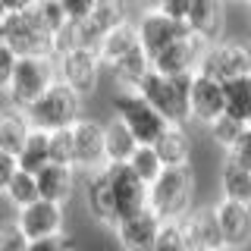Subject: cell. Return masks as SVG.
Listing matches in <instances>:
<instances>
[{
	"label": "cell",
	"mask_w": 251,
	"mask_h": 251,
	"mask_svg": "<svg viewBox=\"0 0 251 251\" xmlns=\"http://www.w3.org/2000/svg\"><path fill=\"white\" fill-rule=\"evenodd\" d=\"M57 82V60L50 57H19V66H16L13 85L6 91V104L28 110L35 100H41L47 88Z\"/></svg>",
	"instance_id": "cell-7"
},
{
	"label": "cell",
	"mask_w": 251,
	"mask_h": 251,
	"mask_svg": "<svg viewBox=\"0 0 251 251\" xmlns=\"http://www.w3.org/2000/svg\"><path fill=\"white\" fill-rule=\"evenodd\" d=\"M13 220L19 223V229L28 235V242L53 239V235L66 232V207H63V204H50V201L28 204V207L16 210Z\"/></svg>",
	"instance_id": "cell-11"
},
{
	"label": "cell",
	"mask_w": 251,
	"mask_h": 251,
	"mask_svg": "<svg viewBox=\"0 0 251 251\" xmlns=\"http://www.w3.org/2000/svg\"><path fill=\"white\" fill-rule=\"evenodd\" d=\"M220 195L226 201L248 204L251 207V170L239 167L226 154H223V163H220Z\"/></svg>",
	"instance_id": "cell-26"
},
{
	"label": "cell",
	"mask_w": 251,
	"mask_h": 251,
	"mask_svg": "<svg viewBox=\"0 0 251 251\" xmlns=\"http://www.w3.org/2000/svg\"><path fill=\"white\" fill-rule=\"evenodd\" d=\"M154 151L157 157L163 160V167L173 170V167H192V138H188L185 126H167V132H163L160 138L154 141Z\"/></svg>",
	"instance_id": "cell-24"
},
{
	"label": "cell",
	"mask_w": 251,
	"mask_h": 251,
	"mask_svg": "<svg viewBox=\"0 0 251 251\" xmlns=\"http://www.w3.org/2000/svg\"><path fill=\"white\" fill-rule=\"evenodd\" d=\"M195 75L170 78V75L151 73L145 82L138 85V91L145 94V100H151V107L170 126H188L192 123V104H188V100H192V78Z\"/></svg>",
	"instance_id": "cell-2"
},
{
	"label": "cell",
	"mask_w": 251,
	"mask_h": 251,
	"mask_svg": "<svg viewBox=\"0 0 251 251\" xmlns=\"http://www.w3.org/2000/svg\"><path fill=\"white\" fill-rule=\"evenodd\" d=\"M16 66H19V53H16L6 41H0V94H3V98H6V91H10V85H13Z\"/></svg>",
	"instance_id": "cell-35"
},
{
	"label": "cell",
	"mask_w": 251,
	"mask_h": 251,
	"mask_svg": "<svg viewBox=\"0 0 251 251\" xmlns=\"http://www.w3.org/2000/svg\"><path fill=\"white\" fill-rule=\"evenodd\" d=\"M248 129H251V120H248Z\"/></svg>",
	"instance_id": "cell-42"
},
{
	"label": "cell",
	"mask_w": 251,
	"mask_h": 251,
	"mask_svg": "<svg viewBox=\"0 0 251 251\" xmlns=\"http://www.w3.org/2000/svg\"><path fill=\"white\" fill-rule=\"evenodd\" d=\"M110 176H113V192H116V214H120V223L126 217H135L141 210L151 207V188H148L141 179L132 173V167H110Z\"/></svg>",
	"instance_id": "cell-17"
},
{
	"label": "cell",
	"mask_w": 251,
	"mask_h": 251,
	"mask_svg": "<svg viewBox=\"0 0 251 251\" xmlns=\"http://www.w3.org/2000/svg\"><path fill=\"white\" fill-rule=\"evenodd\" d=\"M154 251H192V248H188V242H185L182 226L167 223L163 232H160V239H157V245H154Z\"/></svg>",
	"instance_id": "cell-36"
},
{
	"label": "cell",
	"mask_w": 251,
	"mask_h": 251,
	"mask_svg": "<svg viewBox=\"0 0 251 251\" xmlns=\"http://www.w3.org/2000/svg\"><path fill=\"white\" fill-rule=\"evenodd\" d=\"M85 210L98 226H107L113 229L120 223V214H116V192H113V176H110V167L85 176Z\"/></svg>",
	"instance_id": "cell-13"
},
{
	"label": "cell",
	"mask_w": 251,
	"mask_h": 251,
	"mask_svg": "<svg viewBox=\"0 0 251 251\" xmlns=\"http://www.w3.org/2000/svg\"><path fill=\"white\" fill-rule=\"evenodd\" d=\"M75 135V170L82 176H91V173L107 167V145H104V123L91 120V116H82L73 126Z\"/></svg>",
	"instance_id": "cell-12"
},
{
	"label": "cell",
	"mask_w": 251,
	"mask_h": 251,
	"mask_svg": "<svg viewBox=\"0 0 251 251\" xmlns=\"http://www.w3.org/2000/svg\"><path fill=\"white\" fill-rule=\"evenodd\" d=\"M3 41L19 57H50L53 60V35L38 19L35 3H13L10 22L3 28Z\"/></svg>",
	"instance_id": "cell-4"
},
{
	"label": "cell",
	"mask_w": 251,
	"mask_h": 251,
	"mask_svg": "<svg viewBox=\"0 0 251 251\" xmlns=\"http://www.w3.org/2000/svg\"><path fill=\"white\" fill-rule=\"evenodd\" d=\"M113 116L126 123V129L138 138V145H154L157 138L167 132V120L151 107V100H145L141 91L116 88L113 94Z\"/></svg>",
	"instance_id": "cell-5"
},
{
	"label": "cell",
	"mask_w": 251,
	"mask_h": 251,
	"mask_svg": "<svg viewBox=\"0 0 251 251\" xmlns=\"http://www.w3.org/2000/svg\"><path fill=\"white\" fill-rule=\"evenodd\" d=\"M100 73H104V63L94 50H85V47H78V50H69L57 57V78L63 85H69L78 98H91L94 91H98L100 85Z\"/></svg>",
	"instance_id": "cell-9"
},
{
	"label": "cell",
	"mask_w": 251,
	"mask_h": 251,
	"mask_svg": "<svg viewBox=\"0 0 251 251\" xmlns=\"http://www.w3.org/2000/svg\"><path fill=\"white\" fill-rule=\"evenodd\" d=\"M226 157L229 160H235L239 167H245V170H251V129H245L242 132V138L235 141V145L226 151Z\"/></svg>",
	"instance_id": "cell-38"
},
{
	"label": "cell",
	"mask_w": 251,
	"mask_h": 251,
	"mask_svg": "<svg viewBox=\"0 0 251 251\" xmlns=\"http://www.w3.org/2000/svg\"><path fill=\"white\" fill-rule=\"evenodd\" d=\"M50 163L75 167V135H73V129L50 132Z\"/></svg>",
	"instance_id": "cell-32"
},
{
	"label": "cell",
	"mask_w": 251,
	"mask_h": 251,
	"mask_svg": "<svg viewBox=\"0 0 251 251\" xmlns=\"http://www.w3.org/2000/svg\"><path fill=\"white\" fill-rule=\"evenodd\" d=\"M28 251H75V242L69 239L66 232L53 235V239H41V242H31Z\"/></svg>",
	"instance_id": "cell-40"
},
{
	"label": "cell",
	"mask_w": 251,
	"mask_h": 251,
	"mask_svg": "<svg viewBox=\"0 0 251 251\" xmlns=\"http://www.w3.org/2000/svg\"><path fill=\"white\" fill-rule=\"evenodd\" d=\"M214 214H217V226H220L226 251H242L251 245V207L248 204L220 198L214 204Z\"/></svg>",
	"instance_id": "cell-16"
},
{
	"label": "cell",
	"mask_w": 251,
	"mask_h": 251,
	"mask_svg": "<svg viewBox=\"0 0 251 251\" xmlns=\"http://www.w3.org/2000/svg\"><path fill=\"white\" fill-rule=\"evenodd\" d=\"M195 170L192 167H173L163 170V176L151 185V210L163 223H182L195 210Z\"/></svg>",
	"instance_id": "cell-1"
},
{
	"label": "cell",
	"mask_w": 251,
	"mask_h": 251,
	"mask_svg": "<svg viewBox=\"0 0 251 251\" xmlns=\"http://www.w3.org/2000/svg\"><path fill=\"white\" fill-rule=\"evenodd\" d=\"M245 129H248V126H245V123H239V120H232L229 113H223L217 123H210V126H207V132H210V138H214V145H217V148H223V151H229L235 141L242 138V132H245Z\"/></svg>",
	"instance_id": "cell-31"
},
{
	"label": "cell",
	"mask_w": 251,
	"mask_h": 251,
	"mask_svg": "<svg viewBox=\"0 0 251 251\" xmlns=\"http://www.w3.org/2000/svg\"><path fill=\"white\" fill-rule=\"evenodd\" d=\"M185 242L192 251H226L223 248V235H220L217 226V214H214V204L210 207H195L182 223Z\"/></svg>",
	"instance_id": "cell-19"
},
{
	"label": "cell",
	"mask_w": 251,
	"mask_h": 251,
	"mask_svg": "<svg viewBox=\"0 0 251 251\" xmlns=\"http://www.w3.org/2000/svg\"><path fill=\"white\" fill-rule=\"evenodd\" d=\"M63 10H66V19L73 22V25H82L94 13V3L91 0H63Z\"/></svg>",
	"instance_id": "cell-39"
},
{
	"label": "cell",
	"mask_w": 251,
	"mask_h": 251,
	"mask_svg": "<svg viewBox=\"0 0 251 251\" xmlns=\"http://www.w3.org/2000/svg\"><path fill=\"white\" fill-rule=\"evenodd\" d=\"M188 31L201 38L204 44H217L223 35V6L214 0H192V13H188Z\"/></svg>",
	"instance_id": "cell-21"
},
{
	"label": "cell",
	"mask_w": 251,
	"mask_h": 251,
	"mask_svg": "<svg viewBox=\"0 0 251 251\" xmlns=\"http://www.w3.org/2000/svg\"><path fill=\"white\" fill-rule=\"evenodd\" d=\"M19 173H22V170H19V157L0 151V198H3V192L10 188V182L19 176Z\"/></svg>",
	"instance_id": "cell-37"
},
{
	"label": "cell",
	"mask_w": 251,
	"mask_h": 251,
	"mask_svg": "<svg viewBox=\"0 0 251 251\" xmlns=\"http://www.w3.org/2000/svg\"><path fill=\"white\" fill-rule=\"evenodd\" d=\"M198 73L214 78V82H220V85L232 82V78L251 75V41L248 38H235V35L220 38L217 44L207 47Z\"/></svg>",
	"instance_id": "cell-6"
},
{
	"label": "cell",
	"mask_w": 251,
	"mask_h": 251,
	"mask_svg": "<svg viewBox=\"0 0 251 251\" xmlns=\"http://www.w3.org/2000/svg\"><path fill=\"white\" fill-rule=\"evenodd\" d=\"M28 135H31L28 113L3 100V104H0V151L19 157V151L25 148Z\"/></svg>",
	"instance_id": "cell-22"
},
{
	"label": "cell",
	"mask_w": 251,
	"mask_h": 251,
	"mask_svg": "<svg viewBox=\"0 0 251 251\" xmlns=\"http://www.w3.org/2000/svg\"><path fill=\"white\" fill-rule=\"evenodd\" d=\"M28 123L31 129H41V132H60V129H73V126L82 120V98L63 85L60 78L47 88V94L41 100H35L28 110Z\"/></svg>",
	"instance_id": "cell-3"
},
{
	"label": "cell",
	"mask_w": 251,
	"mask_h": 251,
	"mask_svg": "<svg viewBox=\"0 0 251 251\" xmlns=\"http://www.w3.org/2000/svg\"><path fill=\"white\" fill-rule=\"evenodd\" d=\"M223 94H226V113H229L232 120L248 126V120H251V75L226 82Z\"/></svg>",
	"instance_id": "cell-28"
},
{
	"label": "cell",
	"mask_w": 251,
	"mask_h": 251,
	"mask_svg": "<svg viewBox=\"0 0 251 251\" xmlns=\"http://www.w3.org/2000/svg\"><path fill=\"white\" fill-rule=\"evenodd\" d=\"M163 220L154 214L151 207L141 210L135 217H126L123 223L113 226V235H116V245L123 251H154L157 239H160L163 232Z\"/></svg>",
	"instance_id": "cell-14"
},
{
	"label": "cell",
	"mask_w": 251,
	"mask_h": 251,
	"mask_svg": "<svg viewBox=\"0 0 251 251\" xmlns=\"http://www.w3.org/2000/svg\"><path fill=\"white\" fill-rule=\"evenodd\" d=\"M104 145H107V167H126L138 151V138L126 129L123 120L110 116L104 123Z\"/></svg>",
	"instance_id": "cell-23"
},
{
	"label": "cell",
	"mask_w": 251,
	"mask_h": 251,
	"mask_svg": "<svg viewBox=\"0 0 251 251\" xmlns=\"http://www.w3.org/2000/svg\"><path fill=\"white\" fill-rule=\"evenodd\" d=\"M135 47H141L138 41V28H135V19H126L120 28H113L110 35L104 38V44H100L98 57L104 63V69H110L113 63H120L123 57H129Z\"/></svg>",
	"instance_id": "cell-25"
},
{
	"label": "cell",
	"mask_w": 251,
	"mask_h": 251,
	"mask_svg": "<svg viewBox=\"0 0 251 251\" xmlns=\"http://www.w3.org/2000/svg\"><path fill=\"white\" fill-rule=\"evenodd\" d=\"M3 201L10 204V207L16 210H22V207H28V204H35V201H41V192H38V179L31 176V173H19V176L10 182V188L3 192Z\"/></svg>",
	"instance_id": "cell-29"
},
{
	"label": "cell",
	"mask_w": 251,
	"mask_h": 251,
	"mask_svg": "<svg viewBox=\"0 0 251 251\" xmlns=\"http://www.w3.org/2000/svg\"><path fill=\"white\" fill-rule=\"evenodd\" d=\"M126 19H132L129 10H126L123 3H113V0H100V3H94V13L88 19L78 25V41H82L85 50H100V44H104V38L110 35L113 28H120Z\"/></svg>",
	"instance_id": "cell-15"
},
{
	"label": "cell",
	"mask_w": 251,
	"mask_h": 251,
	"mask_svg": "<svg viewBox=\"0 0 251 251\" xmlns=\"http://www.w3.org/2000/svg\"><path fill=\"white\" fill-rule=\"evenodd\" d=\"M135 28H138V41H141V47H145V53L151 60L157 57V53H163L170 44L182 41V38L188 35V25L170 19L157 3L145 6V10L135 16Z\"/></svg>",
	"instance_id": "cell-8"
},
{
	"label": "cell",
	"mask_w": 251,
	"mask_h": 251,
	"mask_svg": "<svg viewBox=\"0 0 251 251\" xmlns=\"http://www.w3.org/2000/svg\"><path fill=\"white\" fill-rule=\"evenodd\" d=\"M210 44H204L201 38H195L192 31L182 38V41L170 44L163 53H157V57L151 60L154 73L160 75H170V78H179V75H195L201 69V60L204 53H207Z\"/></svg>",
	"instance_id": "cell-10"
},
{
	"label": "cell",
	"mask_w": 251,
	"mask_h": 251,
	"mask_svg": "<svg viewBox=\"0 0 251 251\" xmlns=\"http://www.w3.org/2000/svg\"><path fill=\"white\" fill-rule=\"evenodd\" d=\"M78 173L75 167H63V163H50L38 173V192H41V201H50V204H63L75 195V182H78Z\"/></svg>",
	"instance_id": "cell-20"
},
{
	"label": "cell",
	"mask_w": 251,
	"mask_h": 251,
	"mask_svg": "<svg viewBox=\"0 0 251 251\" xmlns=\"http://www.w3.org/2000/svg\"><path fill=\"white\" fill-rule=\"evenodd\" d=\"M44 167H50V132L31 129V135L25 141V148L19 151V170L38 176Z\"/></svg>",
	"instance_id": "cell-27"
},
{
	"label": "cell",
	"mask_w": 251,
	"mask_h": 251,
	"mask_svg": "<svg viewBox=\"0 0 251 251\" xmlns=\"http://www.w3.org/2000/svg\"><path fill=\"white\" fill-rule=\"evenodd\" d=\"M28 235L19 229L16 220H3L0 223V251H28Z\"/></svg>",
	"instance_id": "cell-34"
},
{
	"label": "cell",
	"mask_w": 251,
	"mask_h": 251,
	"mask_svg": "<svg viewBox=\"0 0 251 251\" xmlns=\"http://www.w3.org/2000/svg\"><path fill=\"white\" fill-rule=\"evenodd\" d=\"M157 6H160V10L167 13L170 19L182 22V25L188 22V13H192V0H160V3H157Z\"/></svg>",
	"instance_id": "cell-41"
},
{
	"label": "cell",
	"mask_w": 251,
	"mask_h": 251,
	"mask_svg": "<svg viewBox=\"0 0 251 251\" xmlns=\"http://www.w3.org/2000/svg\"><path fill=\"white\" fill-rule=\"evenodd\" d=\"M192 123H201L207 129L210 123H217L220 116L226 113V94H223V85L214 82L207 75H195L192 78Z\"/></svg>",
	"instance_id": "cell-18"
},
{
	"label": "cell",
	"mask_w": 251,
	"mask_h": 251,
	"mask_svg": "<svg viewBox=\"0 0 251 251\" xmlns=\"http://www.w3.org/2000/svg\"><path fill=\"white\" fill-rule=\"evenodd\" d=\"M35 13H38V19L44 22V28L50 31L53 38L69 25L66 10H63V0H41V3H35Z\"/></svg>",
	"instance_id": "cell-33"
},
{
	"label": "cell",
	"mask_w": 251,
	"mask_h": 251,
	"mask_svg": "<svg viewBox=\"0 0 251 251\" xmlns=\"http://www.w3.org/2000/svg\"><path fill=\"white\" fill-rule=\"evenodd\" d=\"M248 16H251V6H248Z\"/></svg>",
	"instance_id": "cell-43"
},
{
	"label": "cell",
	"mask_w": 251,
	"mask_h": 251,
	"mask_svg": "<svg viewBox=\"0 0 251 251\" xmlns=\"http://www.w3.org/2000/svg\"><path fill=\"white\" fill-rule=\"evenodd\" d=\"M129 167H132V173H135V176H138L148 188H151L157 179L163 176V170H167V167H163V160L157 157V151H154L151 145H141L138 151H135V157L129 160Z\"/></svg>",
	"instance_id": "cell-30"
}]
</instances>
